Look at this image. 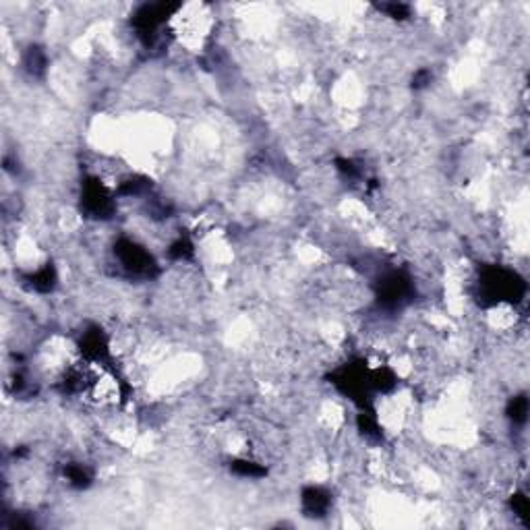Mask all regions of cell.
<instances>
[{"mask_svg":"<svg viewBox=\"0 0 530 530\" xmlns=\"http://www.w3.org/2000/svg\"><path fill=\"white\" fill-rule=\"evenodd\" d=\"M303 509L307 516H326L329 512V505H331V493L321 489V487H307L303 491Z\"/></svg>","mask_w":530,"mask_h":530,"instance_id":"6da1fadb","label":"cell"},{"mask_svg":"<svg viewBox=\"0 0 530 530\" xmlns=\"http://www.w3.org/2000/svg\"><path fill=\"white\" fill-rule=\"evenodd\" d=\"M507 419L512 421V425H524L526 423V414H529V400L526 396H516L507 402V410H505Z\"/></svg>","mask_w":530,"mask_h":530,"instance_id":"7a4b0ae2","label":"cell"}]
</instances>
